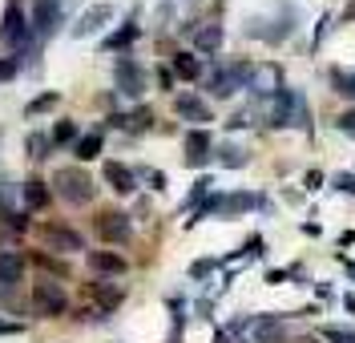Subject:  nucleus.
Wrapping results in <instances>:
<instances>
[{"mask_svg": "<svg viewBox=\"0 0 355 343\" xmlns=\"http://www.w3.org/2000/svg\"><path fill=\"white\" fill-rule=\"evenodd\" d=\"M53 190H57V198L69 206H85L93 202V178H89L81 166H65V170H57V178H53Z\"/></svg>", "mask_w": 355, "mask_h": 343, "instance_id": "obj_1", "label": "nucleus"}, {"mask_svg": "<svg viewBox=\"0 0 355 343\" xmlns=\"http://www.w3.org/2000/svg\"><path fill=\"white\" fill-rule=\"evenodd\" d=\"M33 311H37L41 319H57V315H65L69 311L65 287H61L57 279H37V283H33Z\"/></svg>", "mask_w": 355, "mask_h": 343, "instance_id": "obj_2", "label": "nucleus"}, {"mask_svg": "<svg viewBox=\"0 0 355 343\" xmlns=\"http://www.w3.org/2000/svg\"><path fill=\"white\" fill-rule=\"evenodd\" d=\"M250 77H254V65H246V61L218 65L214 73H210V93H214V97H234L239 89L250 85Z\"/></svg>", "mask_w": 355, "mask_h": 343, "instance_id": "obj_3", "label": "nucleus"}, {"mask_svg": "<svg viewBox=\"0 0 355 343\" xmlns=\"http://www.w3.org/2000/svg\"><path fill=\"white\" fill-rule=\"evenodd\" d=\"M93 230H97V238L101 243H130V234H133V222H130V214L125 210H101L97 218H93Z\"/></svg>", "mask_w": 355, "mask_h": 343, "instance_id": "obj_4", "label": "nucleus"}, {"mask_svg": "<svg viewBox=\"0 0 355 343\" xmlns=\"http://www.w3.org/2000/svg\"><path fill=\"white\" fill-rule=\"evenodd\" d=\"M61 21H65V4H61V0H37L33 12H28L33 33H41V37H53Z\"/></svg>", "mask_w": 355, "mask_h": 343, "instance_id": "obj_5", "label": "nucleus"}, {"mask_svg": "<svg viewBox=\"0 0 355 343\" xmlns=\"http://www.w3.org/2000/svg\"><path fill=\"white\" fill-rule=\"evenodd\" d=\"M0 37H4V45L12 49V53H21V49H28V41H33V28H28V21H24V12L17 8V4H8Z\"/></svg>", "mask_w": 355, "mask_h": 343, "instance_id": "obj_6", "label": "nucleus"}, {"mask_svg": "<svg viewBox=\"0 0 355 343\" xmlns=\"http://www.w3.org/2000/svg\"><path fill=\"white\" fill-rule=\"evenodd\" d=\"M113 81H117V89L125 93V97H141L146 93V69L137 65L133 57H121L113 65Z\"/></svg>", "mask_w": 355, "mask_h": 343, "instance_id": "obj_7", "label": "nucleus"}, {"mask_svg": "<svg viewBox=\"0 0 355 343\" xmlns=\"http://www.w3.org/2000/svg\"><path fill=\"white\" fill-rule=\"evenodd\" d=\"M110 21H113V4H93V8L81 12V21L73 24V37L85 41V37H93V33H101Z\"/></svg>", "mask_w": 355, "mask_h": 343, "instance_id": "obj_8", "label": "nucleus"}, {"mask_svg": "<svg viewBox=\"0 0 355 343\" xmlns=\"http://www.w3.org/2000/svg\"><path fill=\"white\" fill-rule=\"evenodd\" d=\"M174 109H178V117L194 121L198 130H206V121H214V114H210V105H206L202 97H194V93H178V97H174Z\"/></svg>", "mask_w": 355, "mask_h": 343, "instance_id": "obj_9", "label": "nucleus"}, {"mask_svg": "<svg viewBox=\"0 0 355 343\" xmlns=\"http://www.w3.org/2000/svg\"><path fill=\"white\" fill-rule=\"evenodd\" d=\"M41 234H44V243H49L53 251H61V254L85 251V238H81L77 230H69V227H57V222H49V227H44Z\"/></svg>", "mask_w": 355, "mask_h": 343, "instance_id": "obj_10", "label": "nucleus"}, {"mask_svg": "<svg viewBox=\"0 0 355 343\" xmlns=\"http://www.w3.org/2000/svg\"><path fill=\"white\" fill-rule=\"evenodd\" d=\"M21 274H24V254L12 251V247H4V251H0V291L17 287Z\"/></svg>", "mask_w": 355, "mask_h": 343, "instance_id": "obj_11", "label": "nucleus"}, {"mask_svg": "<svg viewBox=\"0 0 355 343\" xmlns=\"http://www.w3.org/2000/svg\"><path fill=\"white\" fill-rule=\"evenodd\" d=\"M105 182L117 194H133L137 190V174H133L130 166H121V161H105Z\"/></svg>", "mask_w": 355, "mask_h": 343, "instance_id": "obj_12", "label": "nucleus"}, {"mask_svg": "<svg viewBox=\"0 0 355 343\" xmlns=\"http://www.w3.org/2000/svg\"><path fill=\"white\" fill-rule=\"evenodd\" d=\"M89 271H97V274H125V271H130V263H125L121 254H113V251H89Z\"/></svg>", "mask_w": 355, "mask_h": 343, "instance_id": "obj_13", "label": "nucleus"}, {"mask_svg": "<svg viewBox=\"0 0 355 343\" xmlns=\"http://www.w3.org/2000/svg\"><path fill=\"white\" fill-rule=\"evenodd\" d=\"M85 291H89V299H93V303L101 307V315H110L113 307H117V303L125 299V291H121V287H110V283H89Z\"/></svg>", "mask_w": 355, "mask_h": 343, "instance_id": "obj_14", "label": "nucleus"}, {"mask_svg": "<svg viewBox=\"0 0 355 343\" xmlns=\"http://www.w3.org/2000/svg\"><path fill=\"white\" fill-rule=\"evenodd\" d=\"M49 198H53V190H49L41 178H28V182H21V206H28V210H44V206H49Z\"/></svg>", "mask_w": 355, "mask_h": 343, "instance_id": "obj_15", "label": "nucleus"}, {"mask_svg": "<svg viewBox=\"0 0 355 343\" xmlns=\"http://www.w3.org/2000/svg\"><path fill=\"white\" fill-rule=\"evenodd\" d=\"M206 158H210V134L206 130H190L186 134V161L190 166H206Z\"/></svg>", "mask_w": 355, "mask_h": 343, "instance_id": "obj_16", "label": "nucleus"}, {"mask_svg": "<svg viewBox=\"0 0 355 343\" xmlns=\"http://www.w3.org/2000/svg\"><path fill=\"white\" fill-rule=\"evenodd\" d=\"M246 89H259V93H283V85H279V65H263L254 69V77H250V85Z\"/></svg>", "mask_w": 355, "mask_h": 343, "instance_id": "obj_17", "label": "nucleus"}, {"mask_svg": "<svg viewBox=\"0 0 355 343\" xmlns=\"http://www.w3.org/2000/svg\"><path fill=\"white\" fill-rule=\"evenodd\" d=\"M194 49L198 53H218L222 49V24H202L194 33Z\"/></svg>", "mask_w": 355, "mask_h": 343, "instance_id": "obj_18", "label": "nucleus"}, {"mask_svg": "<svg viewBox=\"0 0 355 343\" xmlns=\"http://www.w3.org/2000/svg\"><path fill=\"white\" fill-rule=\"evenodd\" d=\"M250 206H259V198H254V194H230V198H222L218 194V214H246V210H250Z\"/></svg>", "mask_w": 355, "mask_h": 343, "instance_id": "obj_19", "label": "nucleus"}, {"mask_svg": "<svg viewBox=\"0 0 355 343\" xmlns=\"http://www.w3.org/2000/svg\"><path fill=\"white\" fill-rule=\"evenodd\" d=\"M174 77H182V81H198L202 77V61L194 57V53H178L174 57Z\"/></svg>", "mask_w": 355, "mask_h": 343, "instance_id": "obj_20", "label": "nucleus"}, {"mask_svg": "<svg viewBox=\"0 0 355 343\" xmlns=\"http://www.w3.org/2000/svg\"><path fill=\"white\" fill-rule=\"evenodd\" d=\"M137 33H141V28H137L133 21H125L113 37H105V49H110V53H121V49H130L133 41H137Z\"/></svg>", "mask_w": 355, "mask_h": 343, "instance_id": "obj_21", "label": "nucleus"}, {"mask_svg": "<svg viewBox=\"0 0 355 343\" xmlns=\"http://www.w3.org/2000/svg\"><path fill=\"white\" fill-rule=\"evenodd\" d=\"M73 154L81 161H93L97 154H101V134H85V137H77L73 141Z\"/></svg>", "mask_w": 355, "mask_h": 343, "instance_id": "obj_22", "label": "nucleus"}, {"mask_svg": "<svg viewBox=\"0 0 355 343\" xmlns=\"http://www.w3.org/2000/svg\"><path fill=\"white\" fill-rule=\"evenodd\" d=\"M57 101H61V93H57V89L41 93V97H37V101H28V105H24V117H37V114H44V109H53V105H57Z\"/></svg>", "mask_w": 355, "mask_h": 343, "instance_id": "obj_23", "label": "nucleus"}, {"mask_svg": "<svg viewBox=\"0 0 355 343\" xmlns=\"http://www.w3.org/2000/svg\"><path fill=\"white\" fill-rule=\"evenodd\" d=\"M49 141H53V146H69V141H77V125H73V121H57L53 134H49Z\"/></svg>", "mask_w": 355, "mask_h": 343, "instance_id": "obj_24", "label": "nucleus"}, {"mask_svg": "<svg viewBox=\"0 0 355 343\" xmlns=\"http://www.w3.org/2000/svg\"><path fill=\"white\" fill-rule=\"evenodd\" d=\"M218 161L222 166H230V170H239V166H246V150H239V146H222Z\"/></svg>", "mask_w": 355, "mask_h": 343, "instance_id": "obj_25", "label": "nucleus"}, {"mask_svg": "<svg viewBox=\"0 0 355 343\" xmlns=\"http://www.w3.org/2000/svg\"><path fill=\"white\" fill-rule=\"evenodd\" d=\"M331 81H335V93H343V97H355V73H343V69H335Z\"/></svg>", "mask_w": 355, "mask_h": 343, "instance_id": "obj_26", "label": "nucleus"}, {"mask_svg": "<svg viewBox=\"0 0 355 343\" xmlns=\"http://www.w3.org/2000/svg\"><path fill=\"white\" fill-rule=\"evenodd\" d=\"M49 137H41V134H28V158L33 161H41V158H49Z\"/></svg>", "mask_w": 355, "mask_h": 343, "instance_id": "obj_27", "label": "nucleus"}, {"mask_svg": "<svg viewBox=\"0 0 355 343\" xmlns=\"http://www.w3.org/2000/svg\"><path fill=\"white\" fill-rule=\"evenodd\" d=\"M323 343H355V331L352 327H327L323 331Z\"/></svg>", "mask_w": 355, "mask_h": 343, "instance_id": "obj_28", "label": "nucleus"}, {"mask_svg": "<svg viewBox=\"0 0 355 343\" xmlns=\"http://www.w3.org/2000/svg\"><path fill=\"white\" fill-rule=\"evenodd\" d=\"M37 263H41L44 271H57V274H65V263H57V258H49V254H37Z\"/></svg>", "mask_w": 355, "mask_h": 343, "instance_id": "obj_29", "label": "nucleus"}, {"mask_svg": "<svg viewBox=\"0 0 355 343\" xmlns=\"http://www.w3.org/2000/svg\"><path fill=\"white\" fill-rule=\"evenodd\" d=\"M210 271H214V263H210V258H202V263H194V267H190V274H194V279H206Z\"/></svg>", "mask_w": 355, "mask_h": 343, "instance_id": "obj_30", "label": "nucleus"}, {"mask_svg": "<svg viewBox=\"0 0 355 343\" xmlns=\"http://www.w3.org/2000/svg\"><path fill=\"white\" fill-rule=\"evenodd\" d=\"M335 186H339L343 194H355V178H352V174H339V178H335Z\"/></svg>", "mask_w": 355, "mask_h": 343, "instance_id": "obj_31", "label": "nucleus"}, {"mask_svg": "<svg viewBox=\"0 0 355 343\" xmlns=\"http://www.w3.org/2000/svg\"><path fill=\"white\" fill-rule=\"evenodd\" d=\"M339 130H343V134H355V109H347V114L339 117Z\"/></svg>", "mask_w": 355, "mask_h": 343, "instance_id": "obj_32", "label": "nucleus"}, {"mask_svg": "<svg viewBox=\"0 0 355 343\" xmlns=\"http://www.w3.org/2000/svg\"><path fill=\"white\" fill-rule=\"evenodd\" d=\"M146 178L154 182V190H166V174L162 170H146Z\"/></svg>", "mask_w": 355, "mask_h": 343, "instance_id": "obj_33", "label": "nucleus"}, {"mask_svg": "<svg viewBox=\"0 0 355 343\" xmlns=\"http://www.w3.org/2000/svg\"><path fill=\"white\" fill-rule=\"evenodd\" d=\"M0 335H21V323H8V319H0Z\"/></svg>", "mask_w": 355, "mask_h": 343, "instance_id": "obj_34", "label": "nucleus"}, {"mask_svg": "<svg viewBox=\"0 0 355 343\" xmlns=\"http://www.w3.org/2000/svg\"><path fill=\"white\" fill-rule=\"evenodd\" d=\"M307 186H311V190H319V186H323V174H319V170H311V174H307Z\"/></svg>", "mask_w": 355, "mask_h": 343, "instance_id": "obj_35", "label": "nucleus"}]
</instances>
